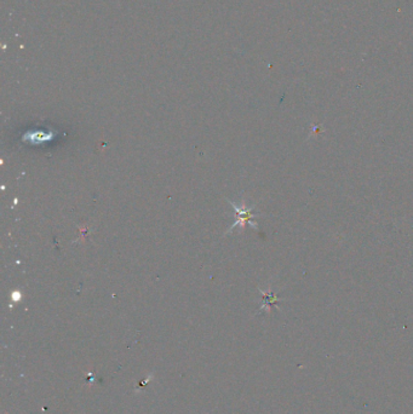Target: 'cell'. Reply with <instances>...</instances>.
Listing matches in <instances>:
<instances>
[{
    "instance_id": "6da1fadb",
    "label": "cell",
    "mask_w": 413,
    "mask_h": 414,
    "mask_svg": "<svg viewBox=\"0 0 413 414\" xmlns=\"http://www.w3.org/2000/svg\"><path fill=\"white\" fill-rule=\"evenodd\" d=\"M228 202L231 203L233 210H234V211L237 212V222H235L234 224H233L231 228H229L228 233L233 232V230H234L235 228L244 229L245 225H246V224H250L252 228L257 229V224H256V223L254 222V219L257 216H256L254 213V211H252V207H247L244 200H242V201L239 203V205H238V203H235V202L229 201V200H228Z\"/></svg>"
}]
</instances>
